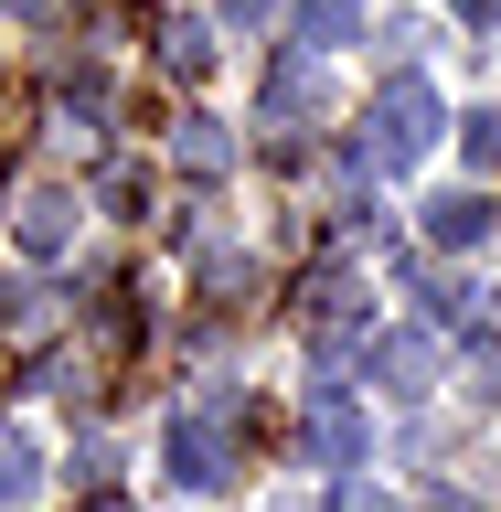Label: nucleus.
Instances as JSON below:
<instances>
[{"mask_svg": "<svg viewBox=\"0 0 501 512\" xmlns=\"http://www.w3.org/2000/svg\"><path fill=\"white\" fill-rule=\"evenodd\" d=\"M438 128H448L438 86H427V75H395V86L374 96V118H363V160H374V171H416Z\"/></svg>", "mask_w": 501, "mask_h": 512, "instance_id": "nucleus-1", "label": "nucleus"}, {"mask_svg": "<svg viewBox=\"0 0 501 512\" xmlns=\"http://www.w3.org/2000/svg\"><path fill=\"white\" fill-rule=\"evenodd\" d=\"M160 459H171V480H182V491H214V480H224V438H214V416H171Z\"/></svg>", "mask_w": 501, "mask_h": 512, "instance_id": "nucleus-2", "label": "nucleus"}, {"mask_svg": "<svg viewBox=\"0 0 501 512\" xmlns=\"http://www.w3.org/2000/svg\"><path fill=\"white\" fill-rule=\"evenodd\" d=\"M32 491H43V438L11 427V438H0V512H22Z\"/></svg>", "mask_w": 501, "mask_h": 512, "instance_id": "nucleus-3", "label": "nucleus"}, {"mask_svg": "<svg viewBox=\"0 0 501 512\" xmlns=\"http://www.w3.org/2000/svg\"><path fill=\"white\" fill-rule=\"evenodd\" d=\"M64 235H75V192H54V182L22 192V246H32V256H54Z\"/></svg>", "mask_w": 501, "mask_h": 512, "instance_id": "nucleus-4", "label": "nucleus"}, {"mask_svg": "<svg viewBox=\"0 0 501 512\" xmlns=\"http://www.w3.org/2000/svg\"><path fill=\"white\" fill-rule=\"evenodd\" d=\"M427 235H438V246H480V235H491V203H480V192H438V203H427Z\"/></svg>", "mask_w": 501, "mask_h": 512, "instance_id": "nucleus-5", "label": "nucleus"}, {"mask_svg": "<svg viewBox=\"0 0 501 512\" xmlns=\"http://www.w3.org/2000/svg\"><path fill=\"white\" fill-rule=\"evenodd\" d=\"M310 459L352 470V459H363V416H352V406H320V416H310Z\"/></svg>", "mask_w": 501, "mask_h": 512, "instance_id": "nucleus-6", "label": "nucleus"}, {"mask_svg": "<svg viewBox=\"0 0 501 512\" xmlns=\"http://www.w3.org/2000/svg\"><path fill=\"white\" fill-rule=\"evenodd\" d=\"M374 374H384V384H427V374H438V352H427V331H384Z\"/></svg>", "mask_w": 501, "mask_h": 512, "instance_id": "nucleus-7", "label": "nucleus"}, {"mask_svg": "<svg viewBox=\"0 0 501 512\" xmlns=\"http://www.w3.org/2000/svg\"><path fill=\"white\" fill-rule=\"evenodd\" d=\"M171 160H182L192 182H214V171H224V128H214V118H182V139H171Z\"/></svg>", "mask_w": 501, "mask_h": 512, "instance_id": "nucleus-8", "label": "nucleus"}, {"mask_svg": "<svg viewBox=\"0 0 501 512\" xmlns=\"http://www.w3.org/2000/svg\"><path fill=\"white\" fill-rule=\"evenodd\" d=\"M203 54H214V43H203V22H171V32H160V64H171L182 86L203 75Z\"/></svg>", "mask_w": 501, "mask_h": 512, "instance_id": "nucleus-9", "label": "nucleus"}, {"mask_svg": "<svg viewBox=\"0 0 501 512\" xmlns=\"http://www.w3.org/2000/svg\"><path fill=\"white\" fill-rule=\"evenodd\" d=\"M310 86H320V64H310V54H288L278 75H267V107L288 118V107H310Z\"/></svg>", "mask_w": 501, "mask_h": 512, "instance_id": "nucleus-10", "label": "nucleus"}, {"mask_svg": "<svg viewBox=\"0 0 501 512\" xmlns=\"http://www.w3.org/2000/svg\"><path fill=\"white\" fill-rule=\"evenodd\" d=\"M459 150H470V160H480V171H501V107H480V118H470V128H459Z\"/></svg>", "mask_w": 501, "mask_h": 512, "instance_id": "nucleus-11", "label": "nucleus"}, {"mask_svg": "<svg viewBox=\"0 0 501 512\" xmlns=\"http://www.w3.org/2000/svg\"><path fill=\"white\" fill-rule=\"evenodd\" d=\"M299 22H310V43H342V32H352V0H310Z\"/></svg>", "mask_w": 501, "mask_h": 512, "instance_id": "nucleus-12", "label": "nucleus"}, {"mask_svg": "<svg viewBox=\"0 0 501 512\" xmlns=\"http://www.w3.org/2000/svg\"><path fill=\"white\" fill-rule=\"evenodd\" d=\"M459 22H480V32H491V22H501V0H459Z\"/></svg>", "mask_w": 501, "mask_h": 512, "instance_id": "nucleus-13", "label": "nucleus"}, {"mask_svg": "<svg viewBox=\"0 0 501 512\" xmlns=\"http://www.w3.org/2000/svg\"><path fill=\"white\" fill-rule=\"evenodd\" d=\"M224 22H267V0H224Z\"/></svg>", "mask_w": 501, "mask_h": 512, "instance_id": "nucleus-14", "label": "nucleus"}, {"mask_svg": "<svg viewBox=\"0 0 501 512\" xmlns=\"http://www.w3.org/2000/svg\"><path fill=\"white\" fill-rule=\"evenodd\" d=\"M0 11H43V0H0Z\"/></svg>", "mask_w": 501, "mask_h": 512, "instance_id": "nucleus-15", "label": "nucleus"}, {"mask_svg": "<svg viewBox=\"0 0 501 512\" xmlns=\"http://www.w3.org/2000/svg\"><path fill=\"white\" fill-rule=\"evenodd\" d=\"M96 512H118V502H96Z\"/></svg>", "mask_w": 501, "mask_h": 512, "instance_id": "nucleus-16", "label": "nucleus"}]
</instances>
